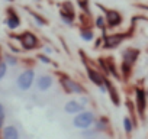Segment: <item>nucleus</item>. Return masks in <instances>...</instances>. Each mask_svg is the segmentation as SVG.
Masks as SVG:
<instances>
[{
    "instance_id": "obj_27",
    "label": "nucleus",
    "mask_w": 148,
    "mask_h": 139,
    "mask_svg": "<svg viewBox=\"0 0 148 139\" xmlns=\"http://www.w3.org/2000/svg\"><path fill=\"white\" fill-rule=\"evenodd\" d=\"M45 52H47V54H51L52 51H51V48H49V46H47V48H45Z\"/></svg>"
},
{
    "instance_id": "obj_11",
    "label": "nucleus",
    "mask_w": 148,
    "mask_h": 139,
    "mask_svg": "<svg viewBox=\"0 0 148 139\" xmlns=\"http://www.w3.org/2000/svg\"><path fill=\"white\" fill-rule=\"evenodd\" d=\"M122 57H123V62L128 65H134V62L136 61V58L139 57V51L135 48H126L125 51H122Z\"/></svg>"
},
{
    "instance_id": "obj_17",
    "label": "nucleus",
    "mask_w": 148,
    "mask_h": 139,
    "mask_svg": "<svg viewBox=\"0 0 148 139\" xmlns=\"http://www.w3.org/2000/svg\"><path fill=\"white\" fill-rule=\"evenodd\" d=\"M31 16L36 20V23L39 25V26H44V25H47L48 23V20L45 19V18H42L39 13H36V12H31Z\"/></svg>"
},
{
    "instance_id": "obj_23",
    "label": "nucleus",
    "mask_w": 148,
    "mask_h": 139,
    "mask_svg": "<svg viewBox=\"0 0 148 139\" xmlns=\"http://www.w3.org/2000/svg\"><path fill=\"white\" fill-rule=\"evenodd\" d=\"M6 71H8V64L6 62H0V80L6 76Z\"/></svg>"
},
{
    "instance_id": "obj_19",
    "label": "nucleus",
    "mask_w": 148,
    "mask_h": 139,
    "mask_svg": "<svg viewBox=\"0 0 148 139\" xmlns=\"http://www.w3.org/2000/svg\"><path fill=\"white\" fill-rule=\"evenodd\" d=\"M123 127H125V132H126V133H131V132H132L134 125H132L131 117H128V116H125V117H123Z\"/></svg>"
},
{
    "instance_id": "obj_5",
    "label": "nucleus",
    "mask_w": 148,
    "mask_h": 139,
    "mask_svg": "<svg viewBox=\"0 0 148 139\" xmlns=\"http://www.w3.org/2000/svg\"><path fill=\"white\" fill-rule=\"evenodd\" d=\"M61 86L64 87V90H65L67 93H76V94H83V93H86V90H84V87H83L82 84H79L77 81H74V80H71V78L67 77V76H64V77L61 78Z\"/></svg>"
},
{
    "instance_id": "obj_16",
    "label": "nucleus",
    "mask_w": 148,
    "mask_h": 139,
    "mask_svg": "<svg viewBox=\"0 0 148 139\" xmlns=\"http://www.w3.org/2000/svg\"><path fill=\"white\" fill-rule=\"evenodd\" d=\"M80 36L84 39V41H93L95 39V33H93V31L92 29H86V28H82L80 29Z\"/></svg>"
},
{
    "instance_id": "obj_29",
    "label": "nucleus",
    "mask_w": 148,
    "mask_h": 139,
    "mask_svg": "<svg viewBox=\"0 0 148 139\" xmlns=\"http://www.w3.org/2000/svg\"><path fill=\"white\" fill-rule=\"evenodd\" d=\"M89 139H95V138H89Z\"/></svg>"
},
{
    "instance_id": "obj_13",
    "label": "nucleus",
    "mask_w": 148,
    "mask_h": 139,
    "mask_svg": "<svg viewBox=\"0 0 148 139\" xmlns=\"http://www.w3.org/2000/svg\"><path fill=\"white\" fill-rule=\"evenodd\" d=\"M105 84H106V87H108V93L110 94V100H112V103L115 104V106H119L121 104V99H119V94H118V90L113 87V84L109 81V80H106L105 78Z\"/></svg>"
},
{
    "instance_id": "obj_14",
    "label": "nucleus",
    "mask_w": 148,
    "mask_h": 139,
    "mask_svg": "<svg viewBox=\"0 0 148 139\" xmlns=\"http://www.w3.org/2000/svg\"><path fill=\"white\" fill-rule=\"evenodd\" d=\"M64 110L67 113H80V112H83V104L79 103L77 100H70L65 103Z\"/></svg>"
},
{
    "instance_id": "obj_31",
    "label": "nucleus",
    "mask_w": 148,
    "mask_h": 139,
    "mask_svg": "<svg viewBox=\"0 0 148 139\" xmlns=\"http://www.w3.org/2000/svg\"><path fill=\"white\" fill-rule=\"evenodd\" d=\"M0 62H2V61H0Z\"/></svg>"
},
{
    "instance_id": "obj_8",
    "label": "nucleus",
    "mask_w": 148,
    "mask_h": 139,
    "mask_svg": "<svg viewBox=\"0 0 148 139\" xmlns=\"http://www.w3.org/2000/svg\"><path fill=\"white\" fill-rule=\"evenodd\" d=\"M126 33H116V35H109V36H105L103 38V48L105 49H110V48H115L118 45H121L122 41L126 39Z\"/></svg>"
},
{
    "instance_id": "obj_28",
    "label": "nucleus",
    "mask_w": 148,
    "mask_h": 139,
    "mask_svg": "<svg viewBox=\"0 0 148 139\" xmlns=\"http://www.w3.org/2000/svg\"><path fill=\"white\" fill-rule=\"evenodd\" d=\"M6 2H13V0H6Z\"/></svg>"
},
{
    "instance_id": "obj_10",
    "label": "nucleus",
    "mask_w": 148,
    "mask_h": 139,
    "mask_svg": "<svg viewBox=\"0 0 148 139\" xmlns=\"http://www.w3.org/2000/svg\"><path fill=\"white\" fill-rule=\"evenodd\" d=\"M86 70H87V77H89V80H90L93 84H96L97 87L103 86L105 77L102 76V73H99L97 70H95V68H90L89 65H86Z\"/></svg>"
},
{
    "instance_id": "obj_20",
    "label": "nucleus",
    "mask_w": 148,
    "mask_h": 139,
    "mask_svg": "<svg viewBox=\"0 0 148 139\" xmlns=\"http://www.w3.org/2000/svg\"><path fill=\"white\" fill-rule=\"evenodd\" d=\"M96 26L99 28V29H106V19L102 16V15H99L97 18H96Z\"/></svg>"
},
{
    "instance_id": "obj_15",
    "label": "nucleus",
    "mask_w": 148,
    "mask_h": 139,
    "mask_svg": "<svg viewBox=\"0 0 148 139\" xmlns=\"http://www.w3.org/2000/svg\"><path fill=\"white\" fill-rule=\"evenodd\" d=\"M3 139H19V132L15 126H6L3 129Z\"/></svg>"
},
{
    "instance_id": "obj_3",
    "label": "nucleus",
    "mask_w": 148,
    "mask_h": 139,
    "mask_svg": "<svg viewBox=\"0 0 148 139\" xmlns=\"http://www.w3.org/2000/svg\"><path fill=\"white\" fill-rule=\"evenodd\" d=\"M60 18L68 26H71L74 23V19H76V10H74V6L71 5V2H62L61 9H60Z\"/></svg>"
},
{
    "instance_id": "obj_26",
    "label": "nucleus",
    "mask_w": 148,
    "mask_h": 139,
    "mask_svg": "<svg viewBox=\"0 0 148 139\" xmlns=\"http://www.w3.org/2000/svg\"><path fill=\"white\" fill-rule=\"evenodd\" d=\"M0 114H5V109H3V104L0 103Z\"/></svg>"
},
{
    "instance_id": "obj_6",
    "label": "nucleus",
    "mask_w": 148,
    "mask_h": 139,
    "mask_svg": "<svg viewBox=\"0 0 148 139\" xmlns=\"http://www.w3.org/2000/svg\"><path fill=\"white\" fill-rule=\"evenodd\" d=\"M135 104H136L138 114L144 119L145 109H147V93L142 89H136V91H135Z\"/></svg>"
},
{
    "instance_id": "obj_30",
    "label": "nucleus",
    "mask_w": 148,
    "mask_h": 139,
    "mask_svg": "<svg viewBox=\"0 0 148 139\" xmlns=\"http://www.w3.org/2000/svg\"><path fill=\"white\" fill-rule=\"evenodd\" d=\"M36 2H39V0H36Z\"/></svg>"
},
{
    "instance_id": "obj_25",
    "label": "nucleus",
    "mask_w": 148,
    "mask_h": 139,
    "mask_svg": "<svg viewBox=\"0 0 148 139\" xmlns=\"http://www.w3.org/2000/svg\"><path fill=\"white\" fill-rule=\"evenodd\" d=\"M3 122H5V114H0V129L3 126Z\"/></svg>"
},
{
    "instance_id": "obj_9",
    "label": "nucleus",
    "mask_w": 148,
    "mask_h": 139,
    "mask_svg": "<svg viewBox=\"0 0 148 139\" xmlns=\"http://www.w3.org/2000/svg\"><path fill=\"white\" fill-rule=\"evenodd\" d=\"M5 22H6V26L12 31H15L21 26V18L18 16V13L13 9H8V18Z\"/></svg>"
},
{
    "instance_id": "obj_21",
    "label": "nucleus",
    "mask_w": 148,
    "mask_h": 139,
    "mask_svg": "<svg viewBox=\"0 0 148 139\" xmlns=\"http://www.w3.org/2000/svg\"><path fill=\"white\" fill-rule=\"evenodd\" d=\"M5 59H6V64H9V65H16V64H18V59H16L15 57L9 55V54L5 55Z\"/></svg>"
},
{
    "instance_id": "obj_22",
    "label": "nucleus",
    "mask_w": 148,
    "mask_h": 139,
    "mask_svg": "<svg viewBox=\"0 0 148 139\" xmlns=\"http://www.w3.org/2000/svg\"><path fill=\"white\" fill-rule=\"evenodd\" d=\"M97 130H100L102 127L103 129H106V126H108V120H106V117H100L99 120H97Z\"/></svg>"
},
{
    "instance_id": "obj_24",
    "label": "nucleus",
    "mask_w": 148,
    "mask_h": 139,
    "mask_svg": "<svg viewBox=\"0 0 148 139\" xmlns=\"http://www.w3.org/2000/svg\"><path fill=\"white\" fill-rule=\"evenodd\" d=\"M38 59H41V62H44V64H51V59L47 55H44V54H39L38 55Z\"/></svg>"
},
{
    "instance_id": "obj_12",
    "label": "nucleus",
    "mask_w": 148,
    "mask_h": 139,
    "mask_svg": "<svg viewBox=\"0 0 148 139\" xmlns=\"http://www.w3.org/2000/svg\"><path fill=\"white\" fill-rule=\"evenodd\" d=\"M52 83H54V80H52L51 76H41V77L36 80V87H38L41 91H45V90L51 89Z\"/></svg>"
},
{
    "instance_id": "obj_2",
    "label": "nucleus",
    "mask_w": 148,
    "mask_h": 139,
    "mask_svg": "<svg viewBox=\"0 0 148 139\" xmlns=\"http://www.w3.org/2000/svg\"><path fill=\"white\" fill-rule=\"evenodd\" d=\"M95 122H96V117H95V113H92V112H80L73 119V125L77 129H86V127L92 126Z\"/></svg>"
},
{
    "instance_id": "obj_4",
    "label": "nucleus",
    "mask_w": 148,
    "mask_h": 139,
    "mask_svg": "<svg viewBox=\"0 0 148 139\" xmlns=\"http://www.w3.org/2000/svg\"><path fill=\"white\" fill-rule=\"evenodd\" d=\"M34 78H35L34 70H26V71H23V73L18 77V80H16L18 89L22 90V91L29 90V89L32 87V84H34Z\"/></svg>"
},
{
    "instance_id": "obj_7",
    "label": "nucleus",
    "mask_w": 148,
    "mask_h": 139,
    "mask_svg": "<svg viewBox=\"0 0 148 139\" xmlns=\"http://www.w3.org/2000/svg\"><path fill=\"white\" fill-rule=\"evenodd\" d=\"M19 38V41H21V44H22V48L23 49H34V48H36L38 46V38L32 33V32H23L21 36H18Z\"/></svg>"
},
{
    "instance_id": "obj_1",
    "label": "nucleus",
    "mask_w": 148,
    "mask_h": 139,
    "mask_svg": "<svg viewBox=\"0 0 148 139\" xmlns=\"http://www.w3.org/2000/svg\"><path fill=\"white\" fill-rule=\"evenodd\" d=\"M96 6H97L100 10H103L105 19H106V23H108V28H118V26L122 25L123 18H122V15H121L118 10H115V9H108V7L102 6L100 3H97Z\"/></svg>"
},
{
    "instance_id": "obj_18",
    "label": "nucleus",
    "mask_w": 148,
    "mask_h": 139,
    "mask_svg": "<svg viewBox=\"0 0 148 139\" xmlns=\"http://www.w3.org/2000/svg\"><path fill=\"white\" fill-rule=\"evenodd\" d=\"M80 10H83L86 15H90V9H89V0H77Z\"/></svg>"
}]
</instances>
